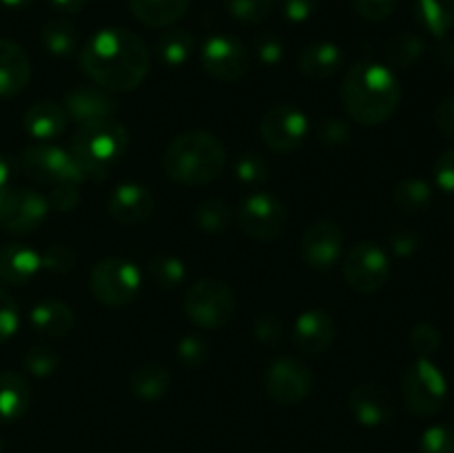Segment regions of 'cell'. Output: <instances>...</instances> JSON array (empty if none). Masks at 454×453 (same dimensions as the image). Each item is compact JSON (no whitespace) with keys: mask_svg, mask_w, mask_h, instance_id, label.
I'll return each instance as SVG.
<instances>
[{"mask_svg":"<svg viewBox=\"0 0 454 453\" xmlns=\"http://www.w3.org/2000/svg\"><path fill=\"white\" fill-rule=\"evenodd\" d=\"M78 62L98 87L124 93L145 83L151 69V53L140 36L120 27H109L84 43Z\"/></svg>","mask_w":454,"mask_h":453,"instance_id":"6da1fadb","label":"cell"},{"mask_svg":"<svg viewBox=\"0 0 454 453\" xmlns=\"http://www.w3.org/2000/svg\"><path fill=\"white\" fill-rule=\"evenodd\" d=\"M340 93L346 114L368 127L386 123L402 102L399 78L388 67L377 62H357L350 67L341 80Z\"/></svg>","mask_w":454,"mask_h":453,"instance_id":"7a4b0ae2","label":"cell"},{"mask_svg":"<svg viewBox=\"0 0 454 453\" xmlns=\"http://www.w3.org/2000/svg\"><path fill=\"white\" fill-rule=\"evenodd\" d=\"M162 167L180 185H208L226 167V147L208 131H184L168 142Z\"/></svg>","mask_w":454,"mask_h":453,"instance_id":"3957f363","label":"cell"},{"mask_svg":"<svg viewBox=\"0 0 454 453\" xmlns=\"http://www.w3.org/2000/svg\"><path fill=\"white\" fill-rule=\"evenodd\" d=\"M129 147V131L114 118L80 124L71 140V155L82 169L84 178L105 180L111 167L124 155Z\"/></svg>","mask_w":454,"mask_h":453,"instance_id":"277c9868","label":"cell"},{"mask_svg":"<svg viewBox=\"0 0 454 453\" xmlns=\"http://www.w3.org/2000/svg\"><path fill=\"white\" fill-rule=\"evenodd\" d=\"M402 395L408 411L417 417H430L448 400V380L430 358H417L402 378Z\"/></svg>","mask_w":454,"mask_h":453,"instance_id":"5b68a950","label":"cell"},{"mask_svg":"<svg viewBox=\"0 0 454 453\" xmlns=\"http://www.w3.org/2000/svg\"><path fill=\"white\" fill-rule=\"evenodd\" d=\"M184 311L200 329H220L235 315V293L217 278H202L189 289Z\"/></svg>","mask_w":454,"mask_h":453,"instance_id":"8992f818","label":"cell"},{"mask_svg":"<svg viewBox=\"0 0 454 453\" xmlns=\"http://www.w3.org/2000/svg\"><path fill=\"white\" fill-rule=\"evenodd\" d=\"M91 293L106 306H124L136 300L142 275L133 262L124 258H105L91 271Z\"/></svg>","mask_w":454,"mask_h":453,"instance_id":"52a82bcc","label":"cell"},{"mask_svg":"<svg viewBox=\"0 0 454 453\" xmlns=\"http://www.w3.org/2000/svg\"><path fill=\"white\" fill-rule=\"evenodd\" d=\"M20 164L22 171H25L31 180L44 182V185H62V182L80 185L82 180H87L82 169H80V164L75 163V158L71 155V151L47 145V142L27 147V149L22 151Z\"/></svg>","mask_w":454,"mask_h":453,"instance_id":"ba28073f","label":"cell"},{"mask_svg":"<svg viewBox=\"0 0 454 453\" xmlns=\"http://www.w3.org/2000/svg\"><path fill=\"white\" fill-rule=\"evenodd\" d=\"M309 131L310 124L304 111L288 102L273 105L260 120L262 140L278 154H293L300 149L309 138Z\"/></svg>","mask_w":454,"mask_h":453,"instance_id":"9c48e42d","label":"cell"},{"mask_svg":"<svg viewBox=\"0 0 454 453\" xmlns=\"http://www.w3.org/2000/svg\"><path fill=\"white\" fill-rule=\"evenodd\" d=\"M286 207L266 191L251 194L238 209V220L244 234L262 242L279 238L286 226Z\"/></svg>","mask_w":454,"mask_h":453,"instance_id":"30bf717a","label":"cell"},{"mask_svg":"<svg viewBox=\"0 0 454 453\" xmlns=\"http://www.w3.org/2000/svg\"><path fill=\"white\" fill-rule=\"evenodd\" d=\"M344 278L357 293H377L390 278L388 256L375 242L355 244L346 256Z\"/></svg>","mask_w":454,"mask_h":453,"instance_id":"8fae6325","label":"cell"},{"mask_svg":"<svg viewBox=\"0 0 454 453\" xmlns=\"http://www.w3.org/2000/svg\"><path fill=\"white\" fill-rule=\"evenodd\" d=\"M264 386L273 402L293 407V404H300L310 393L313 373L297 358H279L266 371Z\"/></svg>","mask_w":454,"mask_h":453,"instance_id":"7c38bea8","label":"cell"},{"mask_svg":"<svg viewBox=\"0 0 454 453\" xmlns=\"http://www.w3.org/2000/svg\"><path fill=\"white\" fill-rule=\"evenodd\" d=\"M202 67L222 83H238L248 71L247 47L233 36H213L202 47Z\"/></svg>","mask_w":454,"mask_h":453,"instance_id":"4fadbf2b","label":"cell"},{"mask_svg":"<svg viewBox=\"0 0 454 453\" xmlns=\"http://www.w3.org/2000/svg\"><path fill=\"white\" fill-rule=\"evenodd\" d=\"M49 213V200L34 189H12L4 203L0 225L9 234L25 235L38 229Z\"/></svg>","mask_w":454,"mask_h":453,"instance_id":"5bb4252c","label":"cell"},{"mask_svg":"<svg viewBox=\"0 0 454 453\" xmlns=\"http://www.w3.org/2000/svg\"><path fill=\"white\" fill-rule=\"evenodd\" d=\"M348 409L364 426L388 425L397 416V402L390 389L380 382H362L348 395Z\"/></svg>","mask_w":454,"mask_h":453,"instance_id":"9a60e30c","label":"cell"},{"mask_svg":"<svg viewBox=\"0 0 454 453\" xmlns=\"http://www.w3.org/2000/svg\"><path fill=\"white\" fill-rule=\"evenodd\" d=\"M344 247V231L331 220H319L306 229L301 238V260L313 269H328L335 265Z\"/></svg>","mask_w":454,"mask_h":453,"instance_id":"2e32d148","label":"cell"},{"mask_svg":"<svg viewBox=\"0 0 454 453\" xmlns=\"http://www.w3.org/2000/svg\"><path fill=\"white\" fill-rule=\"evenodd\" d=\"M106 209H109V216L120 225H142L153 216L155 198L145 185L124 182V185L115 187L109 203H106Z\"/></svg>","mask_w":454,"mask_h":453,"instance_id":"e0dca14e","label":"cell"},{"mask_svg":"<svg viewBox=\"0 0 454 453\" xmlns=\"http://www.w3.org/2000/svg\"><path fill=\"white\" fill-rule=\"evenodd\" d=\"M115 98L111 96V91L102 87H80L69 89L65 93V109L67 118L74 120L78 124H87V123H96V120H105L111 118L115 111Z\"/></svg>","mask_w":454,"mask_h":453,"instance_id":"ac0fdd59","label":"cell"},{"mask_svg":"<svg viewBox=\"0 0 454 453\" xmlns=\"http://www.w3.org/2000/svg\"><path fill=\"white\" fill-rule=\"evenodd\" d=\"M335 320L322 309H309L297 318L295 322V345L300 351L309 355H319L328 351V346L335 342Z\"/></svg>","mask_w":454,"mask_h":453,"instance_id":"d6986e66","label":"cell"},{"mask_svg":"<svg viewBox=\"0 0 454 453\" xmlns=\"http://www.w3.org/2000/svg\"><path fill=\"white\" fill-rule=\"evenodd\" d=\"M31 80V62L25 49L9 38H0V98H13Z\"/></svg>","mask_w":454,"mask_h":453,"instance_id":"ffe728a7","label":"cell"},{"mask_svg":"<svg viewBox=\"0 0 454 453\" xmlns=\"http://www.w3.org/2000/svg\"><path fill=\"white\" fill-rule=\"evenodd\" d=\"M344 65V53L335 43H313L301 49L297 58V69L309 80H328Z\"/></svg>","mask_w":454,"mask_h":453,"instance_id":"44dd1931","label":"cell"},{"mask_svg":"<svg viewBox=\"0 0 454 453\" xmlns=\"http://www.w3.org/2000/svg\"><path fill=\"white\" fill-rule=\"evenodd\" d=\"M43 269L40 253L27 244L0 247V280L7 284H27Z\"/></svg>","mask_w":454,"mask_h":453,"instance_id":"7402d4cb","label":"cell"},{"mask_svg":"<svg viewBox=\"0 0 454 453\" xmlns=\"http://www.w3.org/2000/svg\"><path fill=\"white\" fill-rule=\"evenodd\" d=\"M29 322L35 333L44 338L69 336L75 324V314L69 305L60 300H43L31 309Z\"/></svg>","mask_w":454,"mask_h":453,"instance_id":"603a6c76","label":"cell"},{"mask_svg":"<svg viewBox=\"0 0 454 453\" xmlns=\"http://www.w3.org/2000/svg\"><path fill=\"white\" fill-rule=\"evenodd\" d=\"M25 131L40 142H49L62 136L67 129V114L58 102H35L25 111Z\"/></svg>","mask_w":454,"mask_h":453,"instance_id":"cb8c5ba5","label":"cell"},{"mask_svg":"<svg viewBox=\"0 0 454 453\" xmlns=\"http://www.w3.org/2000/svg\"><path fill=\"white\" fill-rule=\"evenodd\" d=\"M31 404V389L25 376L16 371L0 373V425L20 420Z\"/></svg>","mask_w":454,"mask_h":453,"instance_id":"d4e9b609","label":"cell"},{"mask_svg":"<svg viewBox=\"0 0 454 453\" xmlns=\"http://www.w3.org/2000/svg\"><path fill=\"white\" fill-rule=\"evenodd\" d=\"M131 12L146 27H171L189 9V0H129Z\"/></svg>","mask_w":454,"mask_h":453,"instance_id":"484cf974","label":"cell"},{"mask_svg":"<svg viewBox=\"0 0 454 453\" xmlns=\"http://www.w3.org/2000/svg\"><path fill=\"white\" fill-rule=\"evenodd\" d=\"M168 382H171V376H168L167 367L158 362H149L142 364L131 373L129 385H131V393L136 398L151 402V400H158L167 393Z\"/></svg>","mask_w":454,"mask_h":453,"instance_id":"4316f807","label":"cell"},{"mask_svg":"<svg viewBox=\"0 0 454 453\" xmlns=\"http://www.w3.org/2000/svg\"><path fill=\"white\" fill-rule=\"evenodd\" d=\"M415 18L433 36H446L454 27V0H415Z\"/></svg>","mask_w":454,"mask_h":453,"instance_id":"83f0119b","label":"cell"},{"mask_svg":"<svg viewBox=\"0 0 454 453\" xmlns=\"http://www.w3.org/2000/svg\"><path fill=\"white\" fill-rule=\"evenodd\" d=\"M193 36L186 29H167L155 40V53L168 67H180L193 53Z\"/></svg>","mask_w":454,"mask_h":453,"instance_id":"f1b7e54d","label":"cell"},{"mask_svg":"<svg viewBox=\"0 0 454 453\" xmlns=\"http://www.w3.org/2000/svg\"><path fill=\"white\" fill-rule=\"evenodd\" d=\"M80 36L75 29L74 22L65 20V18H58V20L47 22L43 27V44L47 47L49 53L58 58H67L78 49Z\"/></svg>","mask_w":454,"mask_h":453,"instance_id":"f546056e","label":"cell"},{"mask_svg":"<svg viewBox=\"0 0 454 453\" xmlns=\"http://www.w3.org/2000/svg\"><path fill=\"white\" fill-rule=\"evenodd\" d=\"M393 200L403 213H424L433 203V189L426 180L406 178L395 187Z\"/></svg>","mask_w":454,"mask_h":453,"instance_id":"4dcf8cb0","label":"cell"},{"mask_svg":"<svg viewBox=\"0 0 454 453\" xmlns=\"http://www.w3.org/2000/svg\"><path fill=\"white\" fill-rule=\"evenodd\" d=\"M424 49V40L419 36L402 31V34H395L388 38V43H386V58L397 69H411L421 58Z\"/></svg>","mask_w":454,"mask_h":453,"instance_id":"1f68e13d","label":"cell"},{"mask_svg":"<svg viewBox=\"0 0 454 453\" xmlns=\"http://www.w3.org/2000/svg\"><path fill=\"white\" fill-rule=\"evenodd\" d=\"M195 222L207 234H222L233 222V211L231 204L220 198H208L195 207Z\"/></svg>","mask_w":454,"mask_h":453,"instance_id":"d6a6232c","label":"cell"},{"mask_svg":"<svg viewBox=\"0 0 454 453\" xmlns=\"http://www.w3.org/2000/svg\"><path fill=\"white\" fill-rule=\"evenodd\" d=\"M149 271L151 278L155 280V284H160V287L164 289L177 287V284H182V280H184L186 275L184 262L176 256H167V253L153 258L149 265Z\"/></svg>","mask_w":454,"mask_h":453,"instance_id":"836d02e7","label":"cell"},{"mask_svg":"<svg viewBox=\"0 0 454 453\" xmlns=\"http://www.w3.org/2000/svg\"><path fill=\"white\" fill-rule=\"evenodd\" d=\"M224 4L235 20L255 25L270 16L275 0H224Z\"/></svg>","mask_w":454,"mask_h":453,"instance_id":"e575fe53","label":"cell"},{"mask_svg":"<svg viewBox=\"0 0 454 453\" xmlns=\"http://www.w3.org/2000/svg\"><path fill=\"white\" fill-rule=\"evenodd\" d=\"M235 178L248 187L262 185L269 180V163L257 154H242L235 160Z\"/></svg>","mask_w":454,"mask_h":453,"instance_id":"d590c367","label":"cell"},{"mask_svg":"<svg viewBox=\"0 0 454 453\" xmlns=\"http://www.w3.org/2000/svg\"><path fill=\"white\" fill-rule=\"evenodd\" d=\"M408 345L415 351L417 358H430L434 351L442 346V333L434 324L430 322H417L411 329V336H408Z\"/></svg>","mask_w":454,"mask_h":453,"instance_id":"8d00e7d4","label":"cell"},{"mask_svg":"<svg viewBox=\"0 0 454 453\" xmlns=\"http://www.w3.org/2000/svg\"><path fill=\"white\" fill-rule=\"evenodd\" d=\"M177 358H180V362L186 369H200L211 358V346H208V342L204 338L186 336L177 345Z\"/></svg>","mask_w":454,"mask_h":453,"instance_id":"74e56055","label":"cell"},{"mask_svg":"<svg viewBox=\"0 0 454 453\" xmlns=\"http://www.w3.org/2000/svg\"><path fill=\"white\" fill-rule=\"evenodd\" d=\"M22 364H25V369L31 376L47 378L56 373L60 360H58L56 351L49 349V346H31L25 354V358H22Z\"/></svg>","mask_w":454,"mask_h":453,"instance_id":"f35d334b","label":"cell"},{"mask_svg":"<svg viewBox=\"0 0 454 453\" xmlns=\"http://www.w3.org/2000/svg\"><path fill=\"white\" fill-rule=\"evenodd\" d=\"M386 242H388V249L395 256L408 258L421 249V235L415 229H411V226L397 225L393 229H388Z\"/></svg>","mask_w":454,"mask_h":453,"instance_id":"ab89813d","label":"cell"},{"mask_svg":"<svg viewBox=\"0 0 454 453\" xmlns=\"http://www.w3.org/2000/svg\"><path fill=\"white\" fill-rule=\"evenodd\" d=\"M419 453H454V429L446 425L430 426L419 440Z\"/></svg>","mask_w":454,"mask_h":453,"instance_id":"60d3db41","label":"cell"},{"mask_svg":"<svg viewBox=\"0 0 454 453\" xmlns=\"http://www.w3.org/2000/svg\"><path fill=\"white\" fill-rule=\"evenodd\" d=\"M40 262L43 269L51 271V274H67L75 266L78 256L69 244H51L44 253H40Z\"/></svg>","mask_w":454,"mask_h":453,"instance_id":"b9f144b4","label":"cell"},{"mask_svg":"<svg viewBox=\"0 0 454 453\" xmlns=\"http://www.w3.org/2000/svg\"><path fill=\"white\" fill-rule=\"evenodd\" d=\"M315 136L322 145L326 147H341L348 145L350 138H353V131H350L348 123L341 118H324L322 123L315 129Z\"/></svg>","mask_w":454,"mask_h":453,"instance_id":"7bdbcfd3","label":"cell"},{"mask_svg":"<svg viewBox=\"0 0 454 453\" xmlns=\"http://www.w3.org/2000/svg\"><path fill=\"white\" fill-rule=\"evenodd\" d=\"M18 322H20V315H18L16 302L4 289H0V345L18 331Z\"/></svg>","mask_w":454,"mask_h":453,"instance_id":"ee69618b","label":"cell"},{"mask_svg":"<svg viewBox=\"0 0 454 453\" xmlns=\"http://www.w3.org/2000/svg\"><path fill=\"white\" fill-rule=\"evenodd\" d=\"M353 9L371 22H381L393 16L397 9V0H353Z\"/></svg>","mask_w":454,"mask_h":453,"instance_id":"f6af8a7d","label":"cell"},{"mask_svg":"<svg viewBox=\"0 0 454 453\" xmlns=\"http://www.w3.org/2000/svg\"><path fill=\"white\" fill-rule=\"evenodd\" d=\"M80 203V191L78 185L74 182H62V185L53 187V191L49 194V207H53L56 211H74Z\"/></svg>","mask_w":454,"mask_h":453,"instance_id":"bcb514c9","label":"cell"},{"mask_svg":"<svg viewBox=\"0 0 454 453\" xmlns=\"http://www.w3.org/2000/svg\"><path fill=\"white\" fill-rule=\"evenodd\" d=\"M433 124L443 138L454 140V96L443 98L433 109Z\"/></svg>","mask_w":454,"mask_h":453,"instance_id":"7dc6e473","label":"cell"},{"mask_svg":"<svg viewBox=\"0 0 454 453\" xmlns=\"http://www.w3.org/2000/svg\"><path fill=\"white\" fill-rule=\"evenodd\" d=\"M282 322H279L275 315H260L255 320V327H253V333H255V340L264 342V345H275V342L282 340Z\"/></svg>","mask_w":454,"mask_h":453,"instance_id":"c3c4849f","label":"cell"},{"mask_svg":"<svg viewBox=\"0 0 454 453\" xmlns=\"http://www.w3.org/2000/svg\"><path fill=\"white\" fill-rule=\"evenodd\" d=\"M257 58H260L264 65L275 67L278 62H282L284 58V44L278 36L264 34L260 40H257Z\"/></svg>","mask_w":454,"mask_h":453,"instance_id":"681fc988","label":"cell"},{"mask_svg":"<svg viewBox=\"0 0 454 453\" xmlns=\"http://www.w3.org/2000/svg\"><path fill=\"white\" fill-rule=\"evenodd\" d=\"M322 0H282V9L286 20L306 22L319 9Z\"/></svg>","mask_w":454,"mask_h":453,"instance_id":"f907efd6","label":"cell"},{"mask_svg":"<svg viewBox=\"0 0 454 453\" xmlns=\"http://www.w3.org/2000/svg\"><path fill=\"white\" fill-rule=\"evenodd\" d=\"M434 180L448 194H454V149L443 151L434 164Z\"/></svg>","mask_w":454,"mask_h":453,"instance_id":"816d5d0a","label":"cell"},{"mask_svg":"<svg viewBox=\"0 0 454 453\" xmlns=\"http://www.w3.org/2000/svg\"><path fill=\"white\" fill-rule=\"evenodd\" d=\"M434 58H437V62L443 67V69H450V67H454V43H450V40H443V43L437 47V52H434Z\"/></svg>","mask_w":454,"mask_h":453,"instance_id":"f5cc1de1","label":"cell"},{"mask_svg":"<svg viewBox=\"0 0 454 453\" xmlns=\"http://www.w3.org/2000/svg\"><path fill=\"white\" fill-rule=\"evenodd\" d=\"M89 0H51L53 7L58 9V12H65V13H78L82 12L84 7H87Z\"/></svg>","mask_w":454,"mask_h":453,"instance_id":"db71d44e","label":"cell"},{"mask_svg":"<svg viewBox=\"0 0 454 453\" xmlns=\"http://www.w3.org/2000/svg\"><path fill=\"white\" fill-rule=\"evenodd\" d=\"M9 189V164L4 155L0 154V194Z\"/></svg>","mask_w":454,"mask_h":453,"instance_id":"11a10c76","label":"cell"},{"mask_svg":"<svg viewBox=\"0 0 454 453\" xmlns=\"http://www.w3.org/2000/svg\"><path fill=\"white\" fill-rule=\"evenodd\" d=\"M31 3H34V0H0V4H4V7L9 9H25L29 7Z\"/></svg>","mask_w":454,"mask_h":453,"instance_id":"9f6ffc18","label":"cell"},{"mask_svg":"<svg viewBox=\"0 0 454 453\" xmlns=\"http://www.w3.org/2000/svg\"><path fill=\"white\" fill-rule=\"evenodd\" d=\"M3 449H4V442H3V438H0V453H3Z\"/></svg>","mask_w":454,"mask_h":453,"instance_id":"6f0895ef","label":"cell"}]
</instances>
